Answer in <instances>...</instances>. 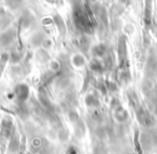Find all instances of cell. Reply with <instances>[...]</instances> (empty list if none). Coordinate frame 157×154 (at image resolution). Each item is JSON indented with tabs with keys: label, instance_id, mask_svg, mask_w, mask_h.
Wrapping results in <instances>:
<instances>
[{
	"label": "cell",
	"instance_id": "obj_1",
	"mask_svg": "<svg viewBox=\"0 0 157 154\" xmlns=\"http://www.w3.org/2000/svg\"><path fill=\"white\" fill-rule=\"evenodd\" d=\"M15 95L17 97V99L20 101H25L27 100L28 98V95H29V89L27 85L25 84H20L16 86L15 89Z\"/></svg>",
	"mask_w": 157,
	"mask_h": 154
},
{
	"label": "cell",
	"instance_id": "obj_2",
	"mask_svg": "<svg viewBox=\"0 0 157 154\" xmlns=\"http://www.w3.org/2000/svg\"><path fill=\"white\" fill-rule=\"evenodd\" d=\"M138 120L141 122L142 125L150 126L153 124V119L150 115V113L146 112V111H143V110L140 111V114L138 113Z\"/></svg>",
	"mask_w": 157,
	"mask_h": 154
},
{
	"label": "cell",
	"instance_id": "obj_3",
	"mask_svg": "<svg viewBox=\"0 0 157 154\" xmlns=\"http://www.w3.org/2000/svg\"><path fill=\"white\" fill-rule=\"evenodd\" d=\"M114 116H115L117 122H124L128 119V112H127L123 107H118V108L115 109V111H114Z\"/></svg>",
	"mask_w": 157,
	"mask_h": 154
},
{
	"label": "cell",
	"instance_id": "obj_4",
	"mask_svg": "<svg viewBox=\"0 0 157 154\" xmlns=\"http://www.w3.org/2000/svg\"><path fill=\"white\" fill-rule=\"evenodd\" d=\"M72 64H73V66H75L76 68H81L85 65V58H84V56H82L81 54H76L72 57Z\"/></svg>",
	"mask_w": 157,
	"mask_h": 154
},
{
	"label": "cell",
	"instance_id": "obj_5",
	"mask_svg": "<svg viewBox=\"0 0 157 154\" xmlns=\"http://www.w3.org/2000/svg\"><path fill=\"white\" fill-rule=\"evenodd\" d=\"M86 105L88 107H97L98 106V100L95 97H93L92 95H88L86 97Z\"/></svg>",
	"mask_w": 157,
	"mask_h": 154
},
{
	"label": "cell",
	"instance_id": "obj_6",
	"mask_svg": "<svg viewBox=\"0 0 157 154\" xmlns=\"http://www.w3.org/2000/svg\"><path fill=\"white\" fill-rule=\"evenodd\" d=\"M95 49H97V51H95V55H97V56H101V55L105 53V46H102V45H98V46H96Z\"/></svg>",
	"mask_w": 157,
	"mask_h": 154
}]
</instances>
